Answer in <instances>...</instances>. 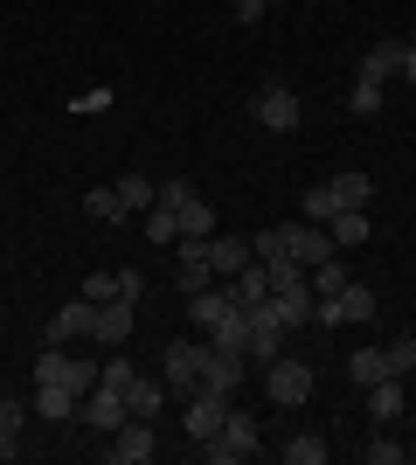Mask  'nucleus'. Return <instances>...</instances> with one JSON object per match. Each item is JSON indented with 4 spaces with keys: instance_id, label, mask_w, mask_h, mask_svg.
I'll use <instances>...</instances> for the list:
<instances>
[{
    "instance_id": "obj_21",
    "label": "nucleus",
    "mask_w": 416,
    "mask_h": 465,
    "mask_svg": "<svg viewBox=\"0 0 416 465\" xmlns=\"http://www.w3.org/2000/svg\"><path fill=\"white\" fill-rule=\"evenodd\" d=\"M160 403H167V382H153V375H132V382H125V410H132V417H160Z\"/></svg>"
},
{
    "instance_id": "obj_35",
    "label": "nucleus",
    "mask_w": 416,
    "mask_h": 465,
    "mask_svg": "<svg viewBox=\"0 0 416 465\" xmlns=\"http://www.w3.org/2000/svg\"><path fill=\"white\" fill-rule=\"evenodd\" d=\"M250 251H257V264H271V257H285V230H257V236H250Z\"/></svg>"
},
{
    "instance_id": "obj_7",
    "label": "nucleus",
    "mask_w": 416,
    "mask_h": 465,
    "mask_svg": "<svg viewBox=\"0 0 416 465\" xmlns=\"http://www.w3.org/2000/svg\"><path fill=\"white\" fill-rule=\"evenodd\" d=\"M104 459L111 465H146L153 459V417H125V424L104 438Z\"/></svg>"
},
{
    "instance_id": "obj_31",
    "label": "nucleus",
    "mask_w": 416,
    "mask_h": 465,
    "mask_svg": "<svg viewBox=\"0 0 416 465\" xmlns=\"http://www.w3.org/2000/svg\"><path fill=\"white\" fill-rule=\"evenodd\" d=\"M139 230L153 236V243H174V236H180V215L167 209V202H153V209H146V223H139Z\"/></svg>"
},
{
    "instance_id": "obj_26",
    "label": "nucleus",
    "mask_w": 416,
    "mask_h": 465,
    "mask_svg": "<svg viewBox=\"0 0 416 465\" xmlns=\"http://www.w3.org/2000/svg\"><path fill=\"white\" fill-rule=\"evenodd\" d=\"M347 375H354L361 389L382 382V375H389V354H382V348H354V354H347Z\"/></svg>"
},
{
    "instance_id": "obj_22",
    "label": "nucleus",
    "mask_w": 416,
    "mask_h": 465,
    "mask_svg": "<svg viewBox=\"0 0 416 465\" xmlns=\"http://www.w3.org/2000/svg\"><path fill=\"white\" fill-rule=\"evenodd\" d=\"M347 278H354V272H347V264H340V257H319L313 272H305V285H313V299H334V292L347 285Z\"/></svg>"
},
{
    "instance_id": "obj_23",
    "label": "nucleus",
    "mask_w": 416,
    "mask_h": 465,
    "mask_svg": "<svg viewBox=\"0 0 416 465\" xmlns=\"http://www.w3.org/2000/svg\"><path fill=\"white\" fill-rule=\"evenodd\" d=\"M111 188H119L125 215H146V209H153V202H160V194H153V181H146V174H119V181H111Z\"/></svg>"
},
{
    "instance_id": "obj_33",
    "label": "nucleus",
    "mask_w": 416,
    "mask_h": 465,
    "mask_svg": "<svg viewBox=\"0 0 416 465\" xmlns=\"http://www.w3.org/2000/svg\"><path fill=\"white\" fill-rule=\"evenodd\" d=\"M28 396H0V430H7V438H21V424H28Z\"/></svg>"
},
{
    "instance_id": "obj_11",
    "label": "nucleus",
    "mask_w": 416,
    "mask_h": 465,
    "mask_svg": "<svg viewBox=\"0 0 416 465\" xmlns=\"http://www.w3.org/2000/svg\"><path fill=\"white\" fill-rule=\"evenodd\" d=\"M139 327V299H111V306H98V327H91V341L98 348H125Z\"/></svg>"
},
{
    "instance_id": "obj_20",
    "label": "nucleus",
    "mask_w": 416,
    "mask_h": 465,
    "mask_svg": "<svg viewBox=\"0 0 416 465\" xmlns=\"http://www.w3.org/2000/svg\"><path fill=\"white\" fill-rule=\"evenodd\" d=\"M334 194H340V209H368V202H375V174H368V167H347V174H334Z\"/></svg>"
},
{
    "instance_id": "obj_14",
    "label": "nucleus",
    "mask_w": 416,
    "mask_h": 465,
    "mask_svg": "<svg viewBox=\"0 0 416 465\" xmlns=\"http://www.w3.org/2000/svg\"><path fill=\"white\" fill-rule=\"evenodd\" d=\"M146 292V278L139 272H98V278H83V299L91 306H111V299H139Z\"/></svg>"
},
{
    "instance_id": "obj_8",
    "label": "nucleus",
    "mask_w": 416,
    "mask_h": 465,
    "mask_svg": "<svg viewBox=\"0 0 416 465\" xmlns=\"http://www.w3.org/2000/svg\"><path fill=\"white\" fill-rule=\"evenodd\" d=\"M250 112H257L264 133H298V118H305V112H298V91H285V84H264Z\"/></svg>"
},
{
    "instance_id": "obj_28",
    "label": "nucleus",
    "mask_w": 416,
    "mask_h": 465,
    "mask_svg": "<svg viewBox=\"0 0 416 465\" xmlns=\"http://www.w3.org/2000/svg\"><path fill=\"white\" fill-rule=\"evenodd\" d=\"M347 112H354V118H375V112H382V84H375V77H361V70H354V91H347Z\"/></svg>"
},
{
    "instance_id": "obj_2",
    "label": "nucleus",
    "mask_w": 416,
    "mask_h": 465,
    "mask_svg": "<svg viewBox=\"0 0 416 465\" xmlns=\"http://www.w3.org/2000/svg\"><path fill=\"white\" fill-rule=\"evenodd\" d=\"M257 451H264L257 445V417L229 403V417H222V430L201 445V459H208V465H243V459H257Z\"/></svg>"
},
{
    "instance_id": "obj_25",
    "label": "nucleus",
    "mask_w": 416,
    "mask_h": 465,
    "mask_svg": "<svg viewBox=\"0 0 416 465\" xmlns=\"http://www.w3.org/2000/svg\"><path fill=\"white\" fill-rule=\"evenodd\" d=\"M368 230H375V223H368V209H340L334 223H326V236H334V243H368Z\"/></svg>"
},
{
    "instance_id": "obj_18",
    "label": "nucleus",
    "mask_w": 416,
    "mask_h": 465,
    "mask_svg": "<svg viewBox=\"0 0 416 465\" xmlns=\"http://www.w3.org/2000/svg\"><path fill=\"white\" fill-rule=\"evenodd\" d=\"M77 403H83V396H70V389L35 382V410H42V424H77Z\"/></svg>"
},
{
    "instance_id": "obj_19",
    "label": "nucleus",
    "mask_w": 416,
    "mask_h": 465,
    "mask_svg": "<svg viewBox=\"0 0 416 465\" xmlns=\"http://www.w3.org/2000/svg\"><path fill=\"white\" fill-rule=\"evenodd\" d=\"M402 375H382V382H368V410H375V424H396L402 417Z\"/></svg>"
},
{
    "instance_id": "obj_32",
    "label": "nucleus",
    "mask_w": 416,
    "mask_h": 465,
    "mask_svg": "<svg viewBox=\"0 0 416 465\" xmlns=\"http://www.w3.org/2000/svg\"><path fill=\"white\" fill-rule=\"evenodd\" d=\"M382 354H389V375H410V369H416V333H396Z\"/></svg>"
},
{
    "instance_id": "obj_6",
    "label": "nucleus",
    "mask_w": 416,
    "mask_h": 465,
    "mask_svg": "<svg viewBox=\"0 0 416 465\" xmlns=\"http://www.w3.org/2000/svg\"><path fill=\"white\" fill-rule=\"evenodd\" d=\"M125 417H132V410H125V389H111V382H98V389H91V396L77 403V424H91L98 438H111Z\"/></svg>"
},
{
    "instance_id": "obj_29",
    "label": "nucleus",
    "mask_w": 416,
    "mask_h": 465,
    "mask_svg": "<svg viewBox=\"0 0 416 465\" xmlns=\"http://www.w3.org/2000/svg\"><path fill=\"white\" fill-rule=\"evenodd\" d=\"M83 215H91V223H119V215H125L119 188H91V194H83Z\"/></svg>"
},
{
    "instance_id": "obj_16",
    "label": "nucleus",
    "mask_w": 416,
    "mask_h": 465,
    "mask_svg": "<svg viewBox=\"0 0 416 465\" xmlns=\"http://www.w3.org/2000/svg\"><path fill=\"white\" fill-rule=\"evenodd\" d=\"M250 257H257V251H250V236H208V272H216V278H237Z\"/></svg>"
},
{
    "instance_id": "obj_24",
    "label": "nucleus",
    "mask_w": 416,
    "mask_h": 465,
    "mask_svg": "<svg viewBox=\"0 0 416 465\" xmlns=\"http://www.w3.org/2000/svg\"><path fill=\"white\" fill-rule=\"evenodd\" d=\"M174 215H180V236H216V209H208L201 194H188Z\"/></svg>"
},
{
    "instance_id": "obj_9",
    "label": "nucleus",
    "mask_w": 416,
    "mask_h": 465,
    "mask_svg": "<svg viewBox=\"0 0 416 465\" xmlns=\"http://www.w3.org/2000/svg\"><path fill=\"white\" fill-rule=\"evenodd\" d=\"M334 251H340V243L326 236V223H285V257H298L305 272H313L319 257H334Z\"/></svg>"
},
{
    "instance_id": "obj_12",
    "label": "nucleus",
    "mask_w": 416,
    "mask_h": 465,
    "mask_svg": "<svg viewBox=\"0 0 416 465\" xmlns=\"http://www.w3.org/2000/svg\"><path fill=\"white\" fill-rule=\"evenodd\" d=\"M91 327H98V306H91V299L77 292V299H70V306L49 320V341H56V348H70V341H83Z\"/></svg>"
},
{
    "instance_id": "obj_3",
    "label": "nucleus",
    "mask_w": 416,
    "mask_h": 465,
    "mask_svg": "<svg viewBox=\"0 0 416 465\" xmlns=\"http://www.w3.org/2000/svg\"><path fill=\"white\" fill-rule=\"evenodd\" d=\"M313 361H298V354H277V361H264V389H271V403H285V410H298L305 396H313Z\"/></svg>"
},
{
    "instance_id": "obj_15",
    "label": "nucleus",
    "mask_w": 416,
    "mask_h": 465,
    "mask_svg": "<svg viewBox=\"0 0 416 465\" xmlns=\"http://www.w3.org/2000/svg\"><path fill=\"white\" fill-rule=\"evenodd\" d=\"M402 63H410V42H396V35H382L368 56H361V77H375V84H389V77H402Z\"/></svg>"
},
{
    "instance_id": "obj_17",
    "label": "nucleus",
    "mask_w": 416,
    "mask_h": 465,
    "mask_svg": "<svg viewBox=\"0 0 416 465\" xmlns=\"http://www.w3.org/2000/svg\"><path fill=\"white\" fill-rule=\"evenodd\" d=\"M271 306H277V320H285V333H298V327H313V285H285V292H271Z\"/></svg>"
},
{
    "instance_id": "obj_10",
    "label": "nucleus",
    "mask_w": 416,
    "mask_h": 465,
    "mask_svg": "<svg viewBox=\"0 0 416 465\" xmlns=\"http://www.w3.org/2000/svg\"><path fill=\"white\" fill-rule=\"evenodd\" d=\"M229 312H243L237 299H229V285H201V292H188V320H195V333H216Z\"/></svg>"
},
{
    "instance_id": "obj_30",
    "label": "nucleus",
    "mask_w": 416,
    "mask_h": 465,
    "mask_svg": "<svg viewBox=\"0 0 416 465\" xmlns=\"http://www.w3.org/2000/svg\"><path fill=\"white\" fill-rule=\"evenodd\" d=\"M334 215H340V194H334V181L305 188V223H334Z\"/></svg>"
},
{
    "instance_id": "obj_39",
    "label": "nucleus",
    "mask_w": 416,
    "mask_h": 465,
    "mask_svg": "<svg viewBox=\"0 0 416 465\" xmlns=\"http://www.w3.org/2000/svg\"><path fill=\"white\" fill-rule=\"evenodd\" d=\"M402 77H410V91H416V42H410V63H402Z\"/></svg>"
},
{
    "instance_id": "obj_40",
    "label": "nucleus",
    "mask_w": 416,
    "mask_h": 465,
    "mask_svg": "<svg viewBox=\"0 0 416 465\" xmlns=\"http://www.w3.org/2000/svg\"><path fill=\"white\" fill-rule=\"evenodd\" d=\"M15 451H21V445H15V438H7V430H0V459H15Z\"/></svg>"
},
{
    "instance_id": "obj_4",
    "label": "nucleus",
    "mask_w": 416,
    "mask_h": 465,
    "mask_svg": "<svg viewBox=\"0 0 416 465\" xmlns=\"http://www.w3.org/2000/svg\"><path fill=\"white\" fill-rule=\"evenodd\" d=\"M201 354H208V341H174V348L160 354V382L180 389V396H195L201 389Z\"/></svg>"
},
{
    "instance_id": "obj_34",
    "label": "nucleus",
    "mask_w": 416,
    "mask_h": 465,
    "mask_svg": "<svg viewBox=\"0 0 416 465\" xmlns=\"http://www.w3.org/2000/svg\"><path fill=\"white\" fill-rule=\"evenodd\" d=\"M361 459H368V465H402V459H410V445H396V438H375Z\"/></svg>"
},
{
    "instance_id": "obj_1",
    "label": "nucleus",
    "mask_w": 416,
    "mask_h": 465,
    "mask_svg": "<svg viewBox=\"0 0 416 465\" xmlns=\"http://www.w3.org/2000/svg\"><path fill=\"white\" fill-rule=\"evenodd\" d=\"M98 361H91V354H70V348H56V341H49V348L35 354V382H56V389H70V396H91V389H98Z\"/></svg>"
},
{
    "instance_id": "obj_5",
    "label": "nucleus",
    "mask_w": 416,
    "mask_h": 465,
    "mask_svg": "<svg viewBox=\"0 0 416 465\" xmlns=\"http://www.w3.org/2000/svg\"><path fill=\"white\" fill-rule=\"evenodd\" d=\"M222 417H229V389H195V396H188V410H180V424H188V438H195V445H208V438H216Z\"/></svg>"
},
{
    "instance_id": "obj_38",
    "label": "nucleus",
    "mask_w": 416,
    "mask_h": 465,
    "mask_svg": "<svg viewBox=\"0 0 416 465\" xmlns=\"http://www.w3.org/2000/svg\"><path fill=\"white\" fill-rule=\"evenodd\" d=\"M188 194H195V181H167V188H160V202H167V209H180Z\"/></svg>"
},
{
    "instance_id": "obj_36",
    "label": "nucleus",
    "mask_w": 416,
    "mask_h": 465,
    "mask_svg": "<svg viewBox=\"0 0 416 465\" xmlns=\"http://www.w3.org/2000/svg\"><path fill=\"white\" fill-rule=\"evenodd\" d=\"M104 104H111V91H77V97H70V112H77V118L104 112Z\"/></svg>"
},
{
    "instance_id": "obj_37",
    "label": "nucleus",
    "mask_w": 416,
    "mask_h": 465,
    "mask_svg": "<svg viewBox=\"0 0 416 465\" xmlns=\"http://www.w3.org/2000/svg\"><path fill=\"white\" fill-rule=\"evenodd\" d=\"M229 15H237L243 28H257V21H264V0H229Z\"/></svg>"
},
{
    "instance_id": "obj_13",
    "label": "nucleus",
    "mask_w": 416,
    "mask_h": 465,
    "mask_svg": "<svg viewBox=\"0 0 416 465\" xmlns=\"http://www.w3.org/2000/svg\"><path fill=\"white\" fill-rule=\"evenodd\" d=\"M243 361H250V354L216 348V341H208V354H201V389H237L243 382Z\"/></svg>"
},
{
    "instance_id": "obj_27",
    "label": "nucleus",
    "mask_w": 416,
    "mask_h": 465,
    "mask_svg": "<svg viewBox=\"0 0 416 465\" xmlns=\"http://www.w3.org/2000/svg\"><path fill=\"white\" fill-rule=\"evenodd\" d=\"M285 465H326V438H319V430H298L292 445H285Z\"/></svg>"
}]
</instances>
